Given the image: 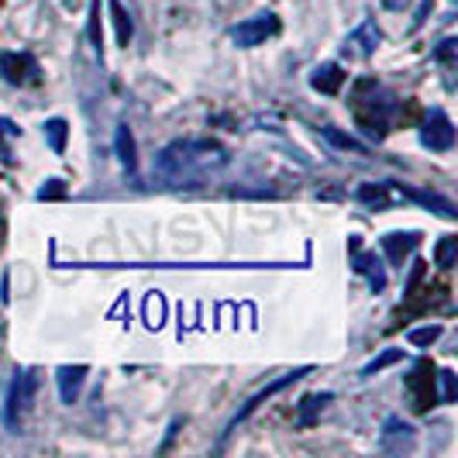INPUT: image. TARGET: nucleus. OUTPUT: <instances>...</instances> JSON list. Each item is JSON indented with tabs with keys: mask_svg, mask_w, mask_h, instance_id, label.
I'll return each instance as SVG.
<instances>
[{
	"mask_svg": "<svg viewBox=\"0 0 458 458\" xmlns=\"http://www.w3.org/2000/svg\"><path fill=\"white\" fill-rule=\"evenodd\" d=\"M228 148L211 138H179L169 142L159 155L152 172L166 183V187H200L207 176H214L217 169L228 166Z\"/></svg>",
	"mask_w": 458,
	"mask_h": 458,
	"instance_id": "nucleus-1",
	"label": "nucleus"
},
{
	"mask_svg": "<svg viewBox=\"0 0 458 458\" xmlns=\"http://www.w3.org/2000/svg\"><path fill=\"white\" fill-rule=\"evenodd\" d=\"M35 393H38V372L35 369H18L11 389H7V404H4V424L11 431H21L24 417L35 404Z\"/></svg>",
	"mask_w": 458,
	"mask_h": 458,
	"instance_id": "nucleus-2",
	"label": "nucleus"
},
{
	"mask_svg": "<svg viewBox=\"0 0 458 458\" xmlns=\"http://www.w3.org/2000/svg\"><path fill=\"white\" fill-rule=\"evenodd\" d=\"M313 372V365H300V369H293V372H283V376H279V379H272V383L269 386H262V389H259V393H255V396H248V404H245V407L238 410V413H235V417H231V424H228V437H231V434L238 431L241 424H245V421H248V417H252V413H255V410L262 407L265 400H272V396H276V393H283V389H287V386H293L296 383V379H304V376H311Z\"/></svg>",
	"mask_w": 458,
	"mask_h": 458,
	"instance_id": "nucleus-3",
	"label": "nucleus"
},
{
	"mask_svg": "<svg viewBox=\"0 0 458 458\" xmlns=\"http://www.w3.org/2000/svg\"><path fill=\"white\" fill-rule=\"evenodd\" d=\"M276 35H279V18H276L272 11H262V14H255V18H248V21H241L231 28V42L238 48L265 46V42L276 38Z\"/></svg>",
	"mask_w": 458,
	"mask_h": 458,
	"instance_id": "nucleus-4",
	"label": "nucleus"
},
{
	"mask_svg": "<svg viewBox=\"0 0 458 458\" xmlns=\"http://www.w3.org/2000/svg\"><path fill=\"white\" fill-rule=\"evenodd\" d=\"M421 145L431 148V152H452L455 148V124H452V118L445 111L434 107L431 114H428L424 128H421Z\"/></svg>",
	"mask_w": 458,
	"mask_h": 458,
	"instance_id": "nucleus-5",
	"label": "nucleus"
},
{
	"mask_svg": "<svg viewBox=\"0 0 458 458\" xmlns=\"http://www.w3.org/2000/svg\"><path fill=\"white\" fill-rule=\"evenodd\" d=\"M413 441H417V431L410 428L404 417H386L383 434H379V448L383 452H389V455H407V452H413Z\"/></svg>",
	"mask_w": 458,
	"mask_h": 458,
	"instance_id": "nucleus-6",
	"label": "nucleus"
},
{
	"mask_svg": "<svg viewBox=\"0 0 458 458\" xmlns=\"http://www.w3.org/2000/svg\"><path fill=\"white\" fill-rule=\"evenodd\" d=\"M0 72H4V79L14 83V87L38 83V62H35V55H28V52H4V55H0Z\"/></svg>",
	"mask_w": 458,
	"mask_h": 458,
	"instance_id": "nucleus-7",
	"label": "nucleus"
},
{
	"mask_svg": "<svg viewBox=\"0 0 458 458\" xmlns=\"http://www.w3.org/2000/svg\"><path fill=\"white\" fill-rule=\"evenodd\" d=\"M379 28H376V21H362L348 38H345V46H341V55L345 59H369L376 48H379Z\"/></svg>",
	"mask_w": 458,
	"mask_h": 458,
	"instance_id": "nucleus-8",
	"label": "nucleus"
},
{
	"mask_svg": "<svg viewBox=\"0 0 458 458\" xmlns=\"http://www.w3.org/2000/svg\"><path fill=\"white\" fill-rule=\"evenodd\" d=\"M87 376H90V369H87V365H59V372H55V383H59V400L72 407V404L79 400L83 386H87Z\"/></svg>",
	"mask_w": 458,
	"mask_h": 458,
	"instance_id": "nucleus-9",
	"label": "nucleus"
},
{
	"mask_svg": "<svg viewBox=\"0 0 458 458\" xmlns=\"http://www.w3.org/2000/svg\"><path fill=\"white\" fill-rule=\"evenodd\" d=\"M407 389L413 393V407H417V410L434 407L437 393H434V369L428 365V362H421V365L413 369V376H410Z\"/></svg>",
	"mask_w": 458,
	"mask_h": 458,
	"instance_id": "nucleus-10",
	"label": "nucleus"
},
{
	"mask_svg": "<svg viewBox=\"0 0 458 458\" xmlns=\"http://www.w3.org/2000/svg\"><path fill=\"white\" fill-rule=\"evenodd\" d=\"M345 79H348V72L341 70L337 62H321V66L311 72V87L317 90V94H328V96L341 94Z\"/></svg>",
	"mask_w": 458,
	"mask_h": 458,
	"instance_id": "nucleus-11",
	"label": "nucleus"
},
{
	"mask_svg": "<svg viewBox=\"0 0 458 458\" xmlns=\"http://www.w3.org/2000/svg\"><path fill=\"white\" fill-rule=\"evenodd\" d=\"M114 148H118V159L124 172L135 179L138 176V145H135V135H131V128L128 124H118V131H114Z\"/></svg>",
	"mask_w": 458,
	"mask_h": 458,
	"instance_id": "nucleus-12",
	"label": "nucleus"
},
{
	"mask_svg": "<svg viewBox=\"0 0 458 458\" xmlns=\"http://www.w3.org/2000/svg\"><path fill=\"white\" fill-rule=\"evenodd\" d=\"M417 241H421V235H417V231H393V235H386V238H383L386 259H389L393 265H404V259H407L410 252L417 248Z\"/></svg>",
	"mask_w": 458,
	"mask_h": 458,
	"instance_id": "nucleus-13",
	"label": "nucleus"
},
{
	"mask_svg": "<svg viewBox=\"0 0 458 458\" xmlns=\"http://www.w3.org/2000/svg\"><path fill=\"white\" fill-rule=\"evenodd\" d=\"M352 269L369 279V289H372V293H383L386 289V269H383V262L376 259V252H359Z\"/></svg>",
	"mask_w": 458,
	"mask_h": 458,
	"instance_id": "nucleus-14",
	"label": "nucleus"
},
{
	"mask_svg": "<svg viewBox=\"0 0 458 458\" xmlns=\"http://www.w3.org/2000/svg\"><path fill=\"white\" fill-rule=\"evenodd\" d=\"M396 190L404 193V196H410V200H417V204H424V207H437V214L441 217H455V204L452 200H445V196H437V193H424V190H407L404 183H393Z\"/></svg>",
	"mask_w": 458,
	"mask_h": 458,
	"instance_id": "nucleus-15",
	"label": "nucleus"
},
{
	"mask_svg": "<svg viewBox=\"0 0 458 458\" xmlns=\"http://www.w3.org/2000/svg\"><path fill=\"white\" fill-rule=\"evenodd\" d=\"M107 4H111V18H114L118 42L128 48V46H131V38H135V24H131V14L124 11V4H121V0H107Z\"/></svg>",
	"mask_w": 458,
	"mask_h": 458,
	"instance_id": "nucleus-16",
	"label": "nucleus"
},
{
	"mask_svg": "<svg viewBox=\"0 0 458 458\" xmlns=\"http://www.w3.org/2000/svg\"><path fill=\"white\" fill-rule=\"evenodd\" d=\"M42 135H46L48 148H52L55 155H62V152H66V138H70V124L62 118H52L42 124Z\"/></svg>",
	"mask_w": 458,
	"mask_h": 458,
	"instance_id": "nucleus-17",
	"label": "nucleus"
},
{
	"mask_svg": "<svg viewBox=\"0 0 458 458\" xmlns=\"http://www.w3.org/2000/svg\"><path fill=\"white\" fill-rule=\"evenodd\" d=\"M331 400H335L331 393H311V396H304V400H300V417H296V424H300V428H311L313 417L324 410V404H331Z\"/></svg>",
	"mask_w": 458,
	"mask_h": 458,
	"instance_id": "nucleus-18",
	"label": "nucleus"
},
{
	"mask_svg": "<svg viewBox=\"0 0 458 458\" xmlns=\"http://www.w3.org/2000/svg\"><path fill=\"white\" fill-rule=\"evenodd\" d=\"M321 135H324L328 142L335 145V148H341V152H355V155H365V152H369V148H365V145H362L359 138H352V135L337 131L335 124H324V128H321Z\"/></svg>",
	"mask_w": 458,
	"mask_h": 458,
	"instance_id": "nucleus-19",
	"label": "nucleus"
},
{
	"mask_svg": "<svg viewBox=\"0 0 458 458\" xmlns=\"http://www.w3.org/2000/svg\"><path fill=\"white\" fill-rule=\"evenodd\" d=\"M455 262H458V238L455 235H445V238L437 241V248H434V265L452 269Z\"/></svg>",
	"mask_w": 458,
	"mask_h": 458,
	"instance_id": "nucleus-20",
	"label": "nucleus"
},
{
	"mask_svg": "<svg viewBox=\"0 0 458 458\" xmlns=\"http://www.w3.org/2000/svg\"><path fill=\"white\" fill-rule=\"evenodd\" d=\"M90 46L94 55L104 62V35H100V0H90Z\"/></svg>",
	"mask_w": 458,
	"mask_h": 458,
	"instance_id": "nucleus-21",
	"label": "nucleus"
},
{
	"mask_svg": "<svg viewBox=\"0 0 458 458\" xmlns=\"http://www.w3.org/2000/svg\"><path fill=\"white\" fill-rule=\"evenodd\" d=\"M441 324H428V328H413V331H407V341L413 345V348H428V345H434L437 337H441Z\"/></svg>",
	"mask_w": 458,
	"mask_h": 458,
	"instance_id": "nucleus-22",
	"label": "nucleus"
},
{
	"mask_svg": "<svg viewBox=\"0 0 458 458\" xmlns=\"http://www.w3.org/2000/svg\"><path fill=\"white\" fill-rule=\"evenodd\" d=\"M359 200L362 204H369V207H389V187H372V183H365L359 190Z\"/></svg>",
	"mask_w": 458,
	"mask_h": 458,
	"instance_id": "nucleus-23",
	"label": "nucleus"
},
{
	"mask_svg": "<svg viewBox=\"0 0 458 458\" xmlns=\"http://www.w3.org/2000/svg\"><path fill=\"white\" fill-rule=\"evenodd\" d=\"M400 359H404V348H386L383 355H376V359L362 369V376H376V372H383L386 365H393V362H400Z\"/></svg>",
	"mask_w": 458,
	"mask_h": 458,
	"instance_id": "nucleus-24",
	"label": "nucleus"
},
{
	"mask_svg": "<svg viewBox=\"0 0 458 458\" xmlns=\"http://www.w3.org/2000/svg\"><path fill=\"white\" fill-rule=\"evenodd\" d=\"M437 379H441V404H455V396H458V379H455V372L452 369H441L437 372Z\"/></svg>",
	"mask_w": 458,
	"mask_h": 458,
	"instance_id": "nucleus-25",
	"label": "nucleus"
},
{
	"mask_svg": "<svg viewBox=\"0 0 458 458\" xmlns=\"http://www.w3.org/2000/svg\"><path fill=\"white\" fill-rule=\"evenodd\" d=\"M35 196H38V200H62V196H66V183H62V179H48Z\"/></svg>",
	"mask_w": 458,
	"mask_h": 458,
	"instance_id": "nucleus-26",
	"label": "nucleus"
},
{
	"mask_svg": "<svg viewBox=\"0 0 458 458\" xmlns=\"http://www.w3.org/2000/svg\"><path fill=\"white\" fill-rule=\"evenodd\" d=\"M455 55H458V42H455V38H445L441 46L434 48V62H455Z\"/></svg>",
	"mask_w": 458,
	"mask_h": 458,
	"instance_id": "nucleus-27",
	"label": "nucleus"
},
{
	"mask_svg": "<svg viewBox=\"0 0 458 458\" xmlns=\"http://www.w3.org/2000/svg\"><path fill=\"white\" fill-rule=\"evenodd\" d=\"M431 7H434V0H424V4H421L417 18H413V28H421V24H424V18H428V11H431Z\"/></svg>",
	"mask_w": 458,
	"mask_h": 458,
	"instance_id": "nucleus-28",
	"label": "nucleus"
},
{
	"mask_svg": "<svg viewBox=\"0 0 458 458\" xmlns=\"http://www.w3.org/2000/svg\"><path fill=\"white\" fill-rule=\"evenodd\" d=\"M386 7H389V11H404V7H407L410 0H383Z\"/></svg>",
	"mask_w": 458,
	"mask_h": 458,
	"instance_id": "nucleus-29",
	"label": "nucleus"
},
{
	"mask_svg": "<svg viewBox=\"0 0 458 458\" xmlns=\"http://www.w3.org/2000/svg\"><path fill=\"white\" fill-rule=\"evenodd\" d=\"M0 7H4V0H0Z\"/></svg>",
	"mask_w": 458,
	"mask_h": 458,
	"instance_id": "nucleus-30",
	"label": "nucleus"
}]
</instances>
